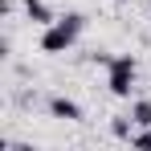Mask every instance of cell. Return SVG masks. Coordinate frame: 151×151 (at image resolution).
Here are the masks:
<instances>
[{
    "mask_svg": "<svg viewBox=\"0 0 151 151\" xmlns=\"http://www.w3.org/2000/svg\"><path fill=\"white\" fill-rule=\"evenodd\" d=\"M49 114L53 119H65V123H78L82 119V106L70 102V98H49Z\"/></svg>",
    "mask_w": 151,
    "mask_h": 151,
    "instance_id": "3957f363",
    "label": "cell"
},
{
    "mask_svg": "<svg viewBox=\"0 0 151 151\" xmlns=\"http://www.w3.org/2000/svg\"><path fill=\"white\" fill-rule=\"evenodd\" d=\"M82 25H86V17H82V12H65L61 21H53V25L45 29V37H41V49H45V53H65V49L78 41Z\"/></svg>",
    "mask_w": 151,
    "mask_h": 151,
    "instance_id": "6da1fadb",
    "label": "cell"
},
{
    "mask_svg": "<svg viewBox=\"0 0 151 151\" xmlns=\"http://www.w3.org/2000/svg\"><path fill=\"white\" fill-rule=\"evenodd\" d=\"M110 65V94H119V98H127L131 94V82H135V57H110L106 61Z\"/></svg>",
    "mask_w": 151,
    "mask_h": 151,
    "instance_id": "7a4b0ae2",
    "label": "cell"
},
{
    "mask_svg": "<svg viewBox=\"0 0 151 151\" xmlns=\"http://www.w3.org/2000/svg\"><path fill=\"white\" fill-rule=\"evenodd\" d=\"M119 4H123V0H119Z\"/></svg>",
    "mask_w": 151,
    "mask_h": 151,
    "instance_id": "ba28073f",
    "label": "cell"
},
{
    "mask_svg": "<svg viewBox=\"0 0 151 151\" xmlns=\"http://www.w3.org/2000/svg\"><path fill=\"white\" fill-rule=\"evenodd\" d=\"M131 147H143V151H147V147H151V131H143V135H131Z\"/></svg>",
    "mask_w": 151,
    "mask_h": 151,
    "instance_id": "52a82bcc",
    "label": "cell"
},
{
    "mask_svg": "<svg viewBox=\"0 0 151 151\" xmlns=\"http://www.w3.org/2000/svg\"><path fill=\"white\" fill-rule=\"evenodd\" d=\"M25 12H29V21H37V25H53V12H49L45 0H25Z\"/></svg>",
    "mask_w": 151,
    "mask_h": 151,
    "instance_id": "277c9868",
    "label": "cell"
},
{
    "mask_svg": "<svg viewBox=\"0 0 151 151\" xmlns=\"http://www.w3.org/2000/svg\"><path fill=\"white\" fill-rule=\"evenodd\" d=\"M131 123H135V119H131ZM131 123H127V119H114V123H110V131H114L119 139H131Z\"/></svg>",
    "mask_w": 151,
    "mask_h": 151,
    "instance_id": "8992f818",
    "label": "cell"
},
{
    "mask_svg": "<svg viewBox=\"0 0 151 151\" xmlns=\"http://www.w3.org/2000/svg\"><path fill=\"white\" fill-rule=\"evenodd\" d=\"M131 119H135V127H151V102H135V110H131Z\"/></svg>",
    "mask_w": 151,
    "mask_h": 151,
    "instance_id": "5b68a950",
    "label": "cell"
}]
</instances>
